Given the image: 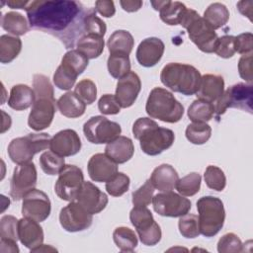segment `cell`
<instances>
[{"instance_id": "37", "label": "cell", "mask_w": 253, "mask_h": 253, "mask_svg": "<svg viewBox=\"0 0 253 253\" xmlns=\"http://www.w3.org/2000/svg\"><path fill=\"white\" fill-rule=\"evenodd\" d=\"M185 135L191 143L201 145L211 138V127L207 123H192L188 125Z\"/></svg>"}, {"instance_id": "11", "label": "cell", "mask_w": 253, "mask_h": 253, "mask_svg": "<svg viewBox=\"0 0 253 253\" xmlns=\"http://www.w3.org/2000/svg\"><path fill=\"white\" fill-rule=\"evenodd\" d=\"M83 182V172L78 166L65 165L58 174L54 185V192L63 201H75Z\"/></svg>"}, {"instance_id": "33", "label": "cell", "mask_w": 253, "mask_h": 253, "mask_svg": "<svg viewBox=\"0 0 253 253\" xmlns=\"http://www.w3.org/2000/svg\"><path fill=\"white\" fill-rule=\"evenodd\" d=\"M203 18L215 31L223 27L228 22L229 11L226 6L221 3H211L204 12Z\"/></svg>"}, {"instance_id": "38", "label": "cell", "mask_w": 253, "mask_h": 253, "mask_svg": "<svg viewBox=\"0 0 253 253\" xmlns=\"http://www.w3.org/2000/svg\"><path fill=\"white\" fill-rule=\"evenodd\" d=\"M40 166L45 174L57 175L65 166V161L62 156L49 150L40 156Z\"/></svg>"}, {"instance_id": "19", "label": "cell", "mask_w": 253, "mask_h": 253, "mask_svg": "<svg viewBox=\"0 0 253 253\" xmlns=\"http://www.w3.org/2000/svg\"><path fill=\"white\" fill-rule=\"evenodd\" d=\"M89 177L94 182H108L118 173V164L105 153H96L88 161Z\"/></svg>"}, {"instance_id": "31", "label": "cell", "mask_w": 253, "mask_h": 253, "mask_svg": "<svg viewBox=\"0 0 253 253\" xmlns=\"http://www.w3.org/2000/svg\"><path fill=\"white\" fill-rule=\"evenodd\" d=\"M215 114L214 105L205 100L197 99L188 108V118L193 123H207Z\"/></svg>"}, {"instance_id": "21", "label": "cell", "mask_w": 253, "mask_h": 253, "mask_svg": "<svg viewBox=\"0 0 253 253\" xmlns=\"http://www.w3.org/2000/svg\"><path fill=\"white\" fill-rule=\"evenodd\" d=\"M164 42L155 37L144 39L137 46L135 56L138 63L144 67L156 65L164 53Z\"/></svg>"}, {"instance_id": "45", "label": "cell", "mask_w": 253, "mask_h": 253, "mask_svg": "<svg viewBox=\"0 0 253 253\" xmlns=\"http://www.w3.org/2000/svg\"><path fill=\"white\" fill-rule=\"evenodd\" d=\"M73 92L86 105H91L97 98V87L91 79H83L79 81Z\"/></svg>"}, {"instance_id": "61", "label": "cell", "mask_w": 253, "mask_h": 253, "mask_svg": "<svg viewBox=\"0 0 253 253\" xmlns=\"http://www.w3.org/2000/svg\"><path fill=\"white\" fill-rule=\"evenodd\" d=\"M32 252H54L57 251L54 247L50 246V245H45V244H42L39 247L31 250Z\"/></svg>"}, {"instance_id": "35", "label": "cell", "mask_w": 253, "mask_h": 253, "mask_svg": "<svg viewBox=\"0 0 253 253\" xmlns=\"http://www.w3.org/2000/svg\"><path fill=\"white\" fill-rule=\"evenodd\" d=\"M116 246L122 252H132L137 246L138 240L135 232L126 226H119L113 232Z\"/></svg>"}, {"instance_id": "48", "label": "cell", "mask_w": 253, "mask_h": 253, "mask_svg": "<svg viewBox=\"0 0 253 253\" xmlns=\"http://www.w3.org/2000/svg\"><path fill=\"white\" fill-rule=\"evenodd\" d=\"M18 221L13 215H4L0 220V237L17 242L19 239Z\"/></svg>"}, {"instance_id": "39", "label": "cell", "mask_w": 253, "mask_h": 253, "mask_svg": "<svg viewBox=\"0 0 253 253\" xmlns=\"http://www.w3.org/2000/svg\"><path fill=\"white\" fill-rule=\"evenodd\" d=\"M201 182V175L197 172H192L181 179H178L175 188L180 195L184 197H192L200 191Z\"/></svg>"}, {"instance_id": "18", "label": "cell", "mask_w": 253, "mask_h": 253, "mask_svg": "<svg viewBox=\"0 0 253 253\" xmlns=\"http://www.w3.org/2000/svg\"><path fill=\"white\" fill-rule=\"evenodd\" d=\"M141 90V81L139 76L129 71L124 77L120 78L116 87V98L121 108H129L133 105Z\"/></svg>"}, {"instance_id": "34", "label": "cell", "mask_w": 253, "mask_h": 253, "mask_svg": "<svg viewBox=\"0 0 253 253\" xmlns=\"http://www.w3.org/2000/svg\"><path fill=\"white\" fill-rule=\"evenodd\" d=\"M186 10L187 7L182 2L166 0L164 5L159 10L160 19L165 24L170 26L180 25V22Z\"/></svg>"}, {"instance_id": "43", "label": "cell", "mask_w": 253, "mask_h": 253, "mask_svg": "<svg viewBox=\"0 0 253 253\" xmlns=\"http://www.w3.org/2000/svg\"><path fill=\"white\" fill-rule=\"evenodd\" d=\"M83 23L85 34H92L104 38L107 32V26L106 23L96 15L95 9H88Z\"/></svg>"}, {"instance_id": "40", "label": "cell", "mask_w": 253, "mask_h": 253, "mask_svg": "<svg viewBox=\"0 0 253 253\" xmlns=\"http://www.w3.org/2000/svg\"><path fill=\"white\" fill-rule=\"evenodd\" d=\"M107 66L111 76L120 79L130 71V60L128 55L110 54Z\"/></svg>"}, {"instance_id": "9", "label": "cell", "mask_w": 253, "mask_h": 253, "mask_svg": "<svg viewBox=\"0 0 253 253\" xmlns=\"http://www.w3.org/2000/svg\"><path fill=\"white\" fill-rule=\"evenodd\" d=\"M129 219L143 245L153 246L161 240V228L146 207H133L129 212Z\"/></svg>"}, {"instance_id": "47", "label": "cell", "mask_w": 253, "mask_h": 253, "mask_svg": "<svg viewBox=\"0 0 253 253\" xmlns=\"http://www.w3.org/2000/svg\"><path fill=\"white\" fill-rule=\"evenodd\" d=\"M154 187L150 180H147L141 187L132 193V205L133 207H147L153 198Z\"/></svg>"}, {"instance_id": "16", "label": "cell", "mask_w": 253, "mask_h": 253, "mask_svg": "<svg viewBox=\"0 0 253 253\" xmlns=\"http://www.w3.org/2000/svg\"><path fill=\"white\" fill-rule=\"evenodd\" d=\"M55 105L56 101L54 98H36L28 118L29 126L36 131H41L48 127L54 118Z\"/></svg>"}, {"instance_id": "5", "label": "cell", "mask_w": 253, "mask_h": 253, "mask_svg": "<svg viewBox=\"0 0 253 253\" xmlns=\"http://www.w3.org/2000/svg\"><path fill=\"white\" fill-rule=\"evenodd\" d=\"M180 25L187 31L190 40L200 50L206 53L213 52L218 37L215 31L197 11L187 8Z\"/></svg>"}, {"instance_id": "13", "label": "cell", "mask_w": 253, "mask_h": 253, "mask_svg": "<svg viewBox=\"0 0 253 253\" xmlns=\"http://www.w3.org/2000/svg\"><path fill=\"white\" fill-rule=\"evenodd\" d=\"M38 174L34 162L19 164L13 171L10 183V196L14 201H20L23 197L35 189L37 185Z\"/></svg>"}, {"instance_id": "17", "label": "cell", "mask_w": 253, "mask_h": 253, "mask_svg": "<svg viewBox=\"0 0 253 253\" xmlns=\"http://www.w3.org/2000/svg\"><path fill=\"white\" fill-rule=\"evenodd\" d=\"M75 201L91 214L101 212L108 205L107 195L88 181L83 182Z\"/></svg>"}, {"instance_id": "57", "label": "cell", "mask_w": 253, "mask_h": 253, "mask_svg": "<svg viewBox=\"0 0 253 253\" xmlns=\"http://www.w3.org/2000/svg\"><path fill=\"white\" fill-rule=\"evenodd\" d=\"M120 4L125 11L131 13L138 11L143 3L140 0H121Z\"/></svg>"}, {"instance_id": "8", "label": "cell", "mask_w": 253, "mask_h": 253, "mask_svg": "<svg viewBox=\"0 0 253 253\" xmlns=\"http://www.w3.org/2000/svg\"><path fill=\"white\" fill-rule=\"evenodd\" d=\"M253 86L252 84L237 83L228 87L215 102L214 111L217 117L223 115L227 109L236 108L252 114Z\"/></svg>"}, {"instance_id": "28", "label": "cell", "mask_w": 253, "mask_h": 253, "mask_svg": "<svg viewBox=\"0 0 253 253\" xmlns=\"http://www.w3.org/2000/svg\"><path fill=\"white\" fill-rule=\"evenodd\" d=\"M134 45L132 35L126 30L115 31L107 42V46L110 54L129 55Z\"/></svg>"}, {"instance_id": "14", "label": "cell", "mask_w": 253, "mask_h": 253, "mask_svg": "<svg viewBox=\"0 0 253 253\" xmlns=\"http://www.w3.org/2000/svg\"><path fill=\"white\" fill-rule=\"evenodd\" d=\"M92 215L79 203L72 201L61 209L59 222L62 228L68 232L83 231L91 226Z\"/></svg>"}, {"instance_id": "12", "label": "cell", "mask_w": 253, "mask_h": 253, "mask_svg": "<svg viewBox=\"0 0 253 253\" xmlns=\"http://www.w3.org/2000/svg\"><path fill=\"white\" fill-rule=\"evenodd\" d=\"M154 211L161 216L180 217L189 212L192 203L184 196L170 192L159 193L152 198Z\"/></svg>"}, {"instance_id": "59", "label": "cell", "mask_w": 253, "mask_h": 253, "mask_svg": "<svg viewBox=\"0 0 253 253\" xmlns=\"http://www.w3.org/2000/svg\"><path fill=\"white\" fill-rule=\"evenodd\" d=\"M30 1H20V0H11L7 1V6L12 9H26Z\"/></svg>"}, {"instance_id": "51", "label": "cell", "mask_w": 253, "mask_h": 253, "mask_svg": "<svg viewBox=\"0 0 253 253\" xmlns=\"http://www.w3.org/2000/svg\"><path fill=\"white\" fill-rule=\"evenodd\" d=\"M77 76L59 65L53 74V83L60 90H69L74 86Z\"/></svg>"}, {"instance_id": "30", "label": "cell", "mask_w": 253, "mask_h": 253, "mask_svg": "<svg viewBox=\"0 0 253 253\" xmlns=\"http://www.w3.org/2000/svg\"><path fill=\"white\" fill-rule=\"evenodd\" d=\"M2 28L12 36L19 37L25 35L29 31V23L27 19L18 12H7L1 18Z\"/></svg>"}, {"instance_id": "6", "label": "cell", "mask_w": 253, "mask_h": 253, "mask_svg": "<svg viewBox=\"0 0 253 253\" xmlns=\"http://www.w3.org/2000/svg\"><path fill=\"white\" fill-rule=\"evenodd\" d=\"M200 233L206 237L216 235L222 228L225 219V211L220 199L212 196H205L198 200Z\"/></svg>"}, {"instance_id": "44", "label": "cell", "mask_w": 253, "mask_h": 253, "mask_svg": "<svg viewBox=\"0 0 253 253\" xmlns=\"http://www.w3.org/2000/svg\"><path fill=\"white\" fill-rule=\"evenodd\" d=\"M129 184V177L123 172H118L108 182H106V190L107 193L113 197H121L127 192Z\"/></svg>"}, {"instance_id": "3", "label": "cell", "mask_w": 253, "mask_h": 253, "mask_svg": "<svg viewBox=\"0 0 253 253\" xmlns=\"http://www.w3.org/2000/svg\"><path fill=\"white\" fill-rule=\"evenodd\" d=\"M201 78L202 75L196 67L179 62L166 64L160 73V80L164 86L185 96H192L198 92Z\"/></svg>"}, {"instance_id": "60", "label": "cell", "mask_w": 253, "mask_h": 253, "mask_svg": "<svg viewBox=\"0 0 253 253\" xmlns=\"http://www.w3.org/2000/svg\"><path fill=\"white\" fill-rule=\"evenodd\" d=\"M1 114L3 116V122H2V127H1V133H4L7 129L10 128L12 121H11V117L9 115H7L3 110L1 111Z\"/></svg>"}, {"instance_id": "53", "label": "cell", "mask_w": 253, "mask_h": 253, "mask_svg": "<svg viewBox=\"0 0 253 253\" xmlns=\"http://www.w3.org/2000/svg\"><path fill=\"white\" fill-rule=\"evenodd\" d=\"M253 56L252 53L242 55L238 61V72L242 79L248 84H252L253 81V67H252Z\"/></svg>"}, {"instance_id": "46", "label": "cell", "mask_w": 253, "mask_h": 253, "mask_svg": "<svg viewBox=\"0 0 253 253\" xmlns=\"http://www.w3.org/2000/svg\"><path fill=\"white\" fill-rule=\"evenodd\" d=\"M217 251L219 253H238L243 251V244L240 238L232 232L222 235L217 242Z\"/></svg>"}, {"instance_id": "20", "label": "cell", "mask_w": 253, "mask_h": 253, "mask_svg": "<svg viewBox=\"0 0 253 253\" xmlns=\"http://www.w3.org/2000/svg\"><path fill=\"white\" fill-rule=\"evenodd\" d=\"M49 148L62 157L72 156L80 151L81 140L74 129L66 128L58 131L51 137Z\"/></svg>"}, {"instance_id": "10", "label": "cell", "mask_w": 253, "mask_h": 253, "mask_svg": "<svg viewBox=\"0 0 253 253\" xmlns=\"http://www.w3.org/2000/svg\"><path fill=\"white\" fill-rule=\"evenodd\" d=\"M83 132L88 141L94 144L110 143L122 132L121 126L103 116L91 117L83 126Z\"/></svg>"}, {"instance_id": "56", "label": "cell", "mask_w": 253, "mask_h": 253, "mask_svg": "<svg viewBox=\"0 0 253 253\" xmlns=\"http://www.w3.org/2000/svg\"><path fill=\"white\" fill-rule=\"evenodd\" d=\"M19 247L17 245L16 241L13 240H8V239H0V252L1 253H18Z\"/></svg>"}, {"instance_id": "29", "label": "cell", "mask_w": 253, "mask_h": 253, "mask_svg": "<svg viewBox=\"0 0 253 253\" xmlns=\"http://www.w3.org/2000/svg\"><path fill=\"white\" fill-rule=\"evenodd\" d=\"M104 38L92 34H85L76 42V49L88 59L99 57L104 50Z\"/></svg>"}, {"instance_id": "1", "label": "cell", "mask_w": 253, "mask_h": 253, "mask_svg": "<svg viewBox=\"0 0 253 253\" xmlns=\"http://www.w3.org/2000/svg\"><path fill=\"white\" fill-rule=\"evenodd\" d=\"M88 9L78 1L36 0L25 10L31 28L58 38L69 48L85 35L83 22Z\"/></svg>"}, {"instance_id": "55", "label": "cell", "mask_w": 253, "mask_h": 253, "mask_svg": "<svg viewBox=\"0 0 253 253\" xmlns=\"http://www.w3.org/2000/svg\"><path fill=\"white\" fill-rule=\"evenodd\" d=\"M95 11L103 17L111 18L115 15L116 8L114 2L111 0H97L95 2Z\"/></svg>"}, {"instance_id": "25", "label": "cell", "mask_w": 253, "mask_h": 253, "mask_svg": "<svg viewBox=\"0 0 253 253\" xmlns=\"http://www.w3.org/2000/svg\"><path fill=\"white\" fill-rule=\"evenodd\" d=\"M179 179L177 171L170 164H161L157 166L150 176V182L154 189L160 192L172 191Z\"/></svg>"}, {"instance_id": "32", "label": "cell", "mask_w": 253, "mask_h": 253, "mask_svg": "<svg viewBox=\"0 0 253 253\" xmlns=\"http://www.w3.org/2000/svg\"><path fill=\"white\" fill-rule=\"evenodd\" d=\"M22 41L20 38L11 35L0 37V61L9 63L13 61L21 52Z\"/></svg>"}, {"instance_id": "26", "label": "cell", "mask_w": 253, "mask_h": 253, "mask_svg": "<svg viewBox=\"0 0 253 253\" xmlns=\"http://www.w3.org/2000/svg\"><path fill=\"white\" fill-rule=\"evenodd\" d=\"M36 100L34 90L26 84H17L11 88L8 106L16 111H24L34 105Z\"/></svg>"}, {"instance_id": "27", "label": "cell", "mask_w": 253, "mask_h": 253, "mask_svg": "<svg viewBox=\"0 0 253 253\" xmlns=\"http://www.w3.org/2000/svg\"><path fill=\"white\" fill-rule=\"evenodd\" d=\"M56 107L62 116L70 119L83 116L86 110V104L71 91L66 92L58 98L56 101Z\"/></svg>"}, {"instance_id": "54", "label": "cell", "mask_w": 253, "mask_h": 253, "mask_svg": "<svg viewBox=\"0 0 253 253\" xmlns=\"http://www.w3.org/2000/svg\"><path fill=\"white\" fill-rule=\"evenodd\" d=\"M235 51L245 55L252 53L253 50V35L251 33H243L235 37Z\"/></svg>"}, {"instance_id": "50", "label": "cell", "mask_w": 253, "mask_h": 253, "mask_svg": "<svg viewBox=\"0 0 253 253\" xmlns=\"http://www.w3.org/2000/svg\"><path fill=\"white\" fill-rule=\"evenodd\" d=\"M33 90L36 98L50 97L54 98L53 87L49 79L42 74H35L33 78Z\"/></svg>"}, {"instance_id": "58", "label": "cell", "mask_w": 253, "mask_h": 253, "mask_svg": "<svg viewBox=\"0 0 253 253\" xmlns=\"http://www.w3.org/2000/svg\"><path fill=\"white\" fill-rule=\"evenodd\" d=\"M252 6H253V2L251 0H248V1L242 0L237 3L238 11L243 16H246L250 21H252Z\"/></svg>"}, {"instance_id": "42", "label": "cell", "mask_w": 253, "mask_h": 253, "mask_svg": "<svg viewBox=\"0 0 253 253\" xmlns=\"http://www.w3.org/2000/svg\"><path fill=\"white\" fill-rule=\"evenodd\" d=\"M179 231L185 238H196L200 233L199 227V218L198 215L194 213H186L180 216L178 222Z\"/></svg>"}, {"instance_id": "36", "label": "cell", "mask_w": 253, "mask_h": 253, "mask_svg": "<svg viewBox=\"0 0 253 253\" xmlns=\"http://www.w3.org/2000/svg\"><path fill=\"white\" fill-rule=\"evenodd\" d=\"M88 63L89 59L84 54L77 49H70L63 55L60 65L78 77L86 69Z\"/></svg>"}, {"instance_id": "7", "label": "cell", "mask_w": 253, "mask_h": 253, "mask_svg": "<svg viewBox=\"0 0 253 253\" xmlns=\"http://www.w3.org/2000/svg\"><path fill=\"white\" fill-rule=\"evenodd\" d=\"M51 136L46 132L29 133L11 140L8 145V155L16 164L31 162L34 155L50 146Z\"/></svg>"}, {"instance_id": "49", "label": "cell", "mask_w": 253, "mask_h": 253, "mask_svg": "<svg viewBox=\"0 0 253 253\" xmlns=\"http://www.w3.org/2000/svg\"><path fill=\"white\" fill-rule=\"evenodd\" d=\"M235 37L231 35H224L217 39L213 52L219 57L230 58L234 55L235 51Z\"/></svg>"}, {"instance_id": "52", "label": "cell", "mask_w": 253, "mask_h": 253, "mask_svg": "<svg viewBox=\"0 0 253 253\" xmlns=\"http://www.w3.org/2000/svg\"><path fill=\"white\" fill-rule=\"evenodd\" d=\"M98 109L103 115H116L121 111V106L115 95L105 94L98 101Z\"/></svg>"}, {"instance_id": "4", "label": "cell", "mask_w": 253, "mask_h": 253, "mask_svg": "<svg viewBox=\"0 0 253 253\" xmlns=\"http://www.w3.org/2000/svg\"><path fill=\"white\" fill-rule=\"evenodd\" d=\"M145 111L150 118L170 124L179 122L184 115L183 105L171 92L161 87H155L150 91Z\"/></svg>"}, {"instance_id": "41", "label": "cell", "mask_w": 253, "mask_h": 253, "mask_svg": "<svg viewBox=\"0 0 253 253\" xmlns=\"http://www.w3.org/2000/svg\"><path fill=\"white\" fill-rule=\"evenodd\" d=\"M206 185L214 191L220 192L225 188L226 178L223 171L214 165H209L204 174Z\"/></svg>"}, {"instance_id": "22", "label": "cell", "mask_w": 253, "mask_h": 253, "mask_svg": "<svg viewBox=\"0 0 253 253\" xmlns=\"http://www.w3.org/2000/svg\"><path fill=\"white\" fill-rule=\"evenodd\" d=\"M18 235L21 243L33 250L43 242V230L40 223L34 219L24 217L18 221Z\"/></svg>"}, {"instance_id": "24", "label": "cell", "mask_w": 253, "mask_h": 253, "mask_svg": "<svg viewBox=\"0 0 253 253\" xmlns=\"http://www.w3.org/2000/svg\"><path fill=\"white\" fill-rule=\"evenodd\" d=\"M134 153V145L129 137L120 135L105 147V154L113 159L117 164L128 161Z\"/></svg>"}, {"instance_id": "23", "label": "cell", "mask_w": 253, "mask_h": 253, "mask_svg": "<svg viewBox=\"0 0 253 253\" xmlns=\"http://www.w3.org/2000/svg\"><path fill=\"white\" fill-rule=\"evenodd\" d=\"M224 92V80L216 74H205L201 78V84L196 96L198 99L215 103Z\"/></svg>"}, {"instance_id": "15", "label": "cell", "mask_w": 253, "mask_h": 253, "mask_svg": "<svg viewBox=\"0 0 253 253\" xmlns=\"http://www.w3.org/2000/svg\"><path fill=\"white\" fill-rule=\"evenodd\" d=\"M51 204L48 196L38 189H33L23 197L22 214L38 222L44 221L50 214Z\"/></svg>"}, {"instance_id": "2", "label": "cell", "mask_w": 253, "mask_h": 253, "mask_svg": "<svg viewBox=\"0 0 253 253\" xmlns=\"http://www.w3.org/2000/svg\"><path fill=\"white\" fill-rule=\"evenodd\" d=\"M132 133L139 140L141 150L150 156H155L170 148L175 140L173 130L161 127L150 118H139L132 126Z\"/></svg>"}]
</instances>
